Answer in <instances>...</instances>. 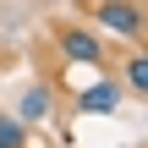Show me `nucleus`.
Here are the masks:
<instances>
[{
	"mask_svg": "<svg viewBox=\"0 0 148 148\" xmlns=\"http://www.w3.org/2000/svg\"><path fill=\"white\" fill-rule=\"evenodd\" d=\"M126 88L148 99V49H137V55H126Z\"/></svg>",
	"mask_w": 148,
	"mask_h": 148,
	"instance_id": "nucleus-5",
	"label": "nucleus"
},
{
	"mask_svg": "<svg viewBox=\"0 0 148 148\" xmlns=\"http://www.w3.org/2000/svg\"><path fill=\"white\" fill-rule=\"evenodd\" d=\"M115 104H121V88H115V82H93V88H82V99H77L82 115H110Z\"/></svg>",
	"mask_w": 148,
	"mask_h": 148,
	"instance_id": "nucleus-3",
	"label": "nucleus"
},
{
	"mask_svg": "<svg viewBox=\"0 0 148 148\" xmlns=\"http://www.w3.org/2000/svg\"><path fill=\"white\" fill-rule=\"evenodd\" d=\"M44 115H49V88L38 82V88H27V93H22V110H16V121L27 126V121H44Z\"/></svg>",
	"mask_w": 148,
	"mask_h": 148,
	"instance_id": "nucleus-4",
	"label": "nucleus"
},
{
	"mask_svg": "<svg viewBox=\"0 0 148 148\" xmlns=\"http://www.w3.org/2000/svg\"><path fill=\"white\" fill-rule=\"evenodd\" d=\"M99 22H104L110 33H126V38H137L148 27V16H143L137 0H104V5H99Z\"/></svg>",
	"mask_w": 148,
	"mask_h": 148,
	"instance_id": "nucleus-1",
	"label": "nucleus"
},
{
	"mask_svg": "<svg viewBox=\"0 0 148 148\" xmlns=\"http://www.w3.org/2000/svg\"><path fill=\"white\" fill-rule=\"evenodd\" d=\"M60 55H66L71 66H104L99 33H82V27H66V33H60Z\"/></svg>",
	"mask_w": 148,
	"mask_h": 148,
	"instance_id": "nucleus-2",
	"label": "nucleus"
},
{
	"mask_svg": "<svg viewBox=\"0 0 148 148\" xmlns=\"http://www.w3.org/2000/svg\"><path fill=\"white\" fill-rule=\"evenodd\" d=\"M0 148H27V126L16 115H0Z\"/></svg>",
	"mask_w": 148,
	"mask_h": 148,
	"instance_id": "nucleus-6",
	"label": "nucleus"
}]
</instances>
